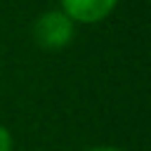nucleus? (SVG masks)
<instances>
[{
	"instance_id": "1",
	"label": "nucleus",
	"mask_w": 151,
	"mask_h": 151,
	"mask_svg": "<svg viewBox=\"0 0 151 151\" xmlns=\"http://www.w3.org/2000/svg\"><path fill=\"white\" fill-rule=\"evenodd\" d=\"M76 33L78 26L59 7L40 12L31 26V38L42 52H64L76 40Z\"/></svg>"
},
{
	"instance_id": "2",
	"label": "nucleus",
	"mask_w": 151,
	"mask_h": 151,
	"mask_svg": "<svg viewBox=\"0 0 151 151\" xmlns=\"http://www.w3.org/2000/svg\"><path fill=\"white\" fill-rule=\"evenodd\" d=\"M120 0H59V9L76 24V26H90L109 19Z\"/></svg>"
},
{
	"instance_id": "3",
	"label": "nucleus",
	"mask_w": 151,
	"mask_h": 151,
	"mask_svg": "<svg viewBox=\"0 0 151 151\" xmlns=\"http://www.w3.org/2000/svg\"><path fill=\"white\" fill-rule=\"evenodd\" d=\"M0 151H14V137L5 125H0Z\"/></svg>"
},
{
	"instance_id": "4",
	"label": "nucleus",
	"mask_w": 151,
	"mask_h": 151,
	"mask_svg": "<svg viewBox=\"0 0 151 151\" xmlns=\"http://www.w3.org/2000/svg\"><path fill=\"white\" fill-rule=\"evenodd\" d=\"M83 151H125V149H118V146H111V144H97V146H87Z\"/></svg>"
}]
</instances>
